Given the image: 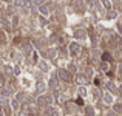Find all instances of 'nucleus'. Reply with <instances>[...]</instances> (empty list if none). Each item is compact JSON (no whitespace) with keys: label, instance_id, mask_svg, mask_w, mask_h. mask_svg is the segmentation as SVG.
Listing matches in <instances>:
<instances>
[{"label":"nucleus","instance_id":"obj_1","mask_svg":"<svg viewBox=\"0 0 122 116\" xmlns=\"http://www.w3.org/2000/svg\"><path fill=\"white\" fill-rule=\"evenodd\" d=\"M60 77H62V79H68V76H66V73H63V71H60Z\"/></svg>","mask_w":122,"mask_h":116}]
</instances>
